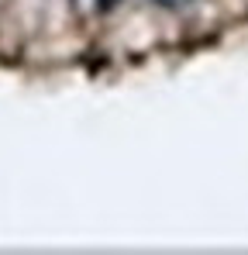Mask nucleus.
<instances>
[{
    "mask_svg": "<svg viewBox=\"0 0 248 255\" xmlns=\"http://www.w3.org/2000/svg\"><path fill=\"white\" fill-rule=\"evenodd\" d=\"M159 7H183V3H190V0H155Z\"/></svg>",
    "mask_w": 248,
    "mask_h": 255,
    "instance_id": "1",
    "label": "nucleus"
},
{
    "mask_svg": "<svg viewBox=\"0 0 248 255\" xmlns=\"http://www.w3.org/2000/svg\"><path fill=\"white\" fill-rule=\"evenodd\" d=\"M97 3H100V7H118L121 0H97Z\"/></svg>",
    "mask_w": 248,
    "mask_h": 255,
    "instance_id": "2",
    "label": "nucleus"
}]
</instances>
